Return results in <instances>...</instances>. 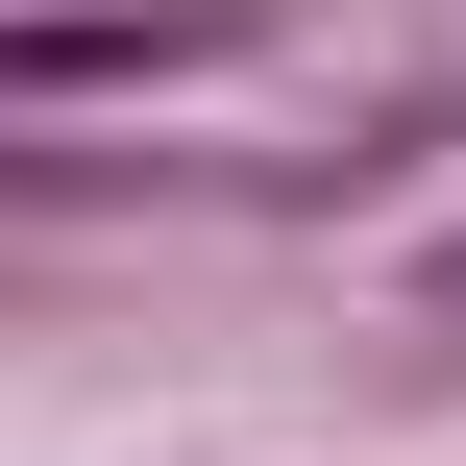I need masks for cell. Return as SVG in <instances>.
Wrapping results in <instances>:
<instances>
[{
    "mask_svg": "<svg viewBox=\"0 0 466 466\" xmlns=\"http://www.w3.org/2000/svg\"><path fill=\"white\" fill-rule=\"evenodd\" d=\"M246 49V0H49V25H0V98H123V74H221Z\"/></svg>",
    "mask_w": 466,
    "mask_h": 466,
    "instance_id": "cell-1",
    "label": "cell"
},
{
    "mask_svg": "<svg viewBox=\"0 0 466 466\" xmlns=\"http://www.w3.org/2000/svg\"><path fill=\"white\" fill-rule=\"evenodd\" d=\"M442 319H466V246H442Z\"/></svg>",
    "mask_w": 466,
    "mask_h": 466,
    "instance_id": "cell-2",
    "label": "cell"
}]
</instances>
